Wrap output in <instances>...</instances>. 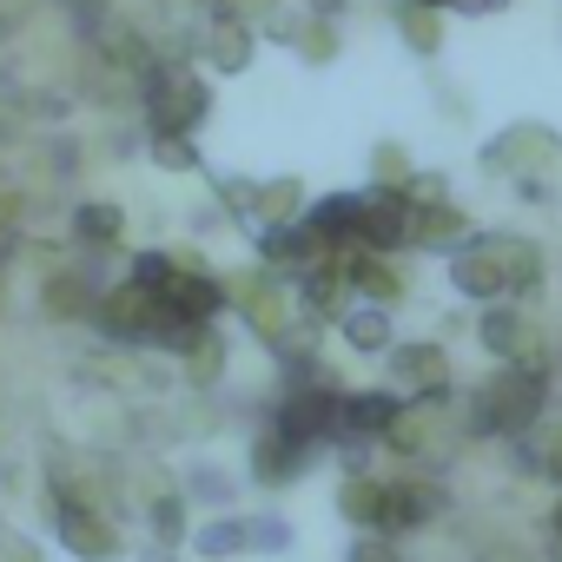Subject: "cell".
I'll list each match as a JSON object with an SVG mask.
<instances>
[{
    "label": "cell",
    "instance_id": "cell-1",
    "mask_svg": "<svg viewBox=\"0 0 562 562\" xmlns=\"http://www.w3.org/2000/svg\"><path fill=\"white\" fill-rule=\"evenodd\" d=\"M536 424H542V371L529 358L522 364H503L476 391V404H470V430H483V437H522Z\"/></svg>",
    "mask_w": 562,
    "mask_h": 562
},
{
    "label": "cell",
    "instance_id": "cell-2",
    "mask_svg": "<svg viewBox=\"0 0 562 562\" xmlns=\"http://www.w3.org/2000/svg\"><path fill=\"white\" fill-rule=\"evenodd\" d=\"M212 113V87L192 67H146V120L153 139H186Z\"/></svg>",
    "mask_w": 562,
    "mask_h": 562
},
{
    "label": "cell",
    "instance_id": "cell-3",
    "mask_svg": "<svg viewBox=\"0 0 562 562\" xmlns=\"http://www.w3.org/2000/svg\"><path fill=\"white\" fill-rule=\"evenodd\" d=\"M47 522H54V536H60V542H67L80 562H106V555H120V536H113V522H106L100 509L74 503V496H54Z\"/></svg>",
    "mask_w": 562,
    "mask_h": 562
},
{
    "label": "cell",
    "instance_id": "cell-4",
    "mask_svg": "<svg viewBox=\"0 0 562 562\" xmlns=\"http://www.w3.org/2000/svg\"><path fill=\"white\" fill-rule=\"evenodd\" d=\"M411 192H397V186H378V192H364V218H358V245H371V251H397V245H411Z\"/></svg>",
    "mask_w": 562,
    "mask_h": 562
},
{
    "label": "cell",
    "instance_id": "cell-5",
    "mask_svg": "<svg viewBox=\"0 0 562 562\" xmlns=\"http://www.w3.org/2000/svg\"><path fill=\"white\" fill-rule=\"evenodd\" d=\"M271 430L278 437H292V443H318V437H331L338 430V397L318 384V391H292L285 404H278V417H271Z\"/></svg>",
    "mask_w": 562,
    "mask_h": 562
},
{
    "label": "cell",
    "instance_id": "cell-6",
    "mask_svg": "<svg viewBox=\"0 0 562 562\" xmlns=\"http://www.w3.org/2000/svg\"><path fill=\"white\" fill-rule=\"evenodd\" d=\"M397 417H404V404H397L391 391H358V397H338V430H345L351 443H364V437H391V430H397Z\"/></svg>",
    "mask_w": 562,
    "mask_h": 562
},
{
    "label": "cell",
    "instance_id": "cell-7",
    "mask_svg": "<svg viewBox=\"0 0 562 562\" xmlns=\"http://www.w3.org/2000/svg\"><path fill=\"white\" fill-rule=\"evenodd\" d=\"M450 285H457L463 299H509L503 265H496V245H490V238H476L470 251H457V258H450Z\"/></svg>",
    "mask_w": 562,
    "mask_h": 562
},
{
    "label": "cell",
    "instance_id": "cell-8",
    "mask_svg": "<svg viewBox=\"0 0 562 562\" xmlns=\"http://www.w3.org/2000/svg\"><path fill=\"white\" fill-rule=\"evenodd\" d=\"M384 358H391V371H397V384H404V391H424V397H430V391H443V384H450V364H443V351H437V345H391Z\"/></svg>",
    "mask_w": 562,
    "mask_h": 562
},
{
    "label": "cell",
    "instance_id": "cell-9",
    "mask_svg": "<svg viewBox=\"0 0 562 562\" xmlns=\"http://www.w3.org/2000/svg\"><path fill=\"white\" fill-rule=\"evenodd\" d=\"M476 338H483V351L503 358V364H522V358H529V325H522L509 305H490V312L476 318Z\"/></svg>",
    "mask_w": 562,
    "mask_h": 562
},
{
    "label": "cell",
    "instance_id": "cell-10",
    "mask_svg": "<svg viewBox=\"0 0 562 562\" xmlns=\"http://www.w3.org/2000/svg\"><path fill=\"white\" fill-rule=\"evenodd\" d=\"M305 463H312V450L305 443H292V437H258V450H251V476L258 483H292V476H305Z\"/></svg>",
    "mask_w": 562,
    "mask_h": 562
},
{
    "label": "cell",
    "instance_id": "cell-11",
    "mask_svg": "<svg viewBox=\"0 0 562 562\" xmlns=\"http://www.w3.org/2000/svg\"><path fill=\"white\" fill-rule=\"evenodd\" d=\"M437 509H443L437 490H424V483H391V496H384V536H391V529H417V522H430Z\"/></svg>",
    "mask_w": 562,
    "mask_h": 562
},
{
    "label": "cell",
    "instance_id": "cell-12",
    "mask_svg": "<svg viewBox=\"0 0 562 562\" xmlns=\"http://www.w3.org/2000/svg\"><path fill=\"white\" fill-rule=\"evenodd\" d=\"M496 245V265H503V285H509V299H522V292H536L542 285V258H536V245H522V238H490Z\"/></svg>",
    "mask_w": 562,
    "mask_h": 562
},
{
    "label": "cell",
    "instance_id": "cell-13",
    "mask_svg": "<svg viewBox=\"0 0 562 562\" xmlns=\"http://www.w3.org/2000/svg\"><path fill=\"white\" fill-rule=\"evenodd\" d=\"M205 67H218V74H245L251 67V34L238 27V21H218V27H205Z\"/></svg>",
    "mask_w": 562,
    "mask_h": 562
},
{
    "label": "cell",
    "instance_id": "cell-14",
    "mask_svg": "<svg viewBox=\"0 0 562 562\" xmlns=\"http://www.w3.org/2000/svg\"><path fill=\"white\" fill-rule=\"evenodd\" d=\"M384 496H391V483H378V476H351V483L338 490V509H345L358 529H378V536H384Z\"/></svg>",
    "mask_w": 562,
    "mask_h": 562
},
{
    "label": "cell",
    "instance_id": "cell-15",
    "mask_svg": "<svg viewBox=\"0 0 562 562\" xmlns=\"http://www.w3.org/2000/svg\"><path fill=\"white\" fill-rule=\"evenodd\" d=\"M345 345L364 351V358L391 351V345H397V338H391V312H384V305H358V312H345Z\"/></svg>",
    "mask_w": 562,
    "mask_h": 562
},
{
    "label": "cell",
    "instance_id": "cell-16",
    "mask_svg": "<svg viewBox=\"0 0 562 562\" xmlns=\"http://www.w3.org/2000/svg\"><path fill=\"white\" fill-rule=\"evenodd\" d=\"M258 258H265V265H318L305 225H265V232H258Z\"/></svg>",
    "mask_w": 562,
    "mask_h": 562
},
{
    "label": "cell",
    "instance_id": "cell-17",
    "mask_svg": "<svg viewBox=\"0 0 562 562\" xmlns=\"http://www.w3.org/2000/svg\"><path fill=\"white\" fill-rule=\"evenodd\" d=\"M522 470H536V476L562 483V424H555V417H549V424H536V430H522Z\"/></svg>",
    "mask_w": 562,
    "mask_h": 562
},
{
    "label": "cell",
    "instance_id": "cell-18",
    "mask_svg": "<svg viewBox=\"0 0 562 562\" xmlns=\"http://www.w3.org/2000/svg\"><path fill=\"white\" fill-rule=\"evenodd\" d=\"M120 232H126V218H120V205H106V199H93V205H80V212H74V238H80V245H93V251L120 245Z\"/></svg>",
    "mask_w": 562,
    "mask_h": 562
},
{
    "label": "cell",
    "instance_id": "cell-19",
    "mask_svg": "<svg viewBox=\"0 0 562 562\" xmlns=\"http://www.w3.org/2000/svg\"><path fill=\"white\" fill-rule=\"evenodd\" d=\"M192 549H199L205 562H225V555H245V549H251V522H238V516H218V522H205V529L192 536Z\"/></svg>",
    "mask_w": 562,
    "mask_h": 562
},
{
    "label": "cell",
    "instance_id": "cell-20",
    "mask_svg": "<svg viewBox=\"0 0 562 562\" xmlns=\"http://www.w3.org/2000/svg\"><path fill=\"white\" fill-rule=\"evenodd\" d=\"M93 305H100V292L80 285L74 271H67V278H47V312H54V318H80V312H93Z\"/></svg>",
    "mask_w": 562,
    "mask_h": 562
},
{
    "label": "cell",
    "instance_id": "cell-21",
    "mask_svg": "<svg viewBox=\"0 0 562 562\" xmlns=\"http://www.w3.org/2000/svg\"><path fill=\"white\" fill-rule=\"evenodd\" d=\"M397 27H404V41H411L417 54H437V41H443V34H437V14L417 8V0H404V8H397Z\"/></svg>",
    "mask_w": 562,
    "mask_h": 562
},
{
    "label": "cell",
    "instance_id": "cell-22",
    "mask_svg": "<svg viewBox=\"0 0 562 562\" xmlns=\"http://www.w3.org/2000/svg\"><path fill=\"white\" fill-rule=\"evenodd\" d=\"M146 522H153V536H159L166 549H172V542H186V503H179V496H159Z\"/></svg>",
    "mask_w": 562,
    "mask_h": 562
},
{
    "label": "cell",
    "instance_id": "cell-23",
    "mask_svg": "<svg viewBox=\"0 0 562 562\" xmlns=\"http://www.w3.org/2000/svg\"><path fill=\"white\" fill-rule=\"evenodd\" d=\"M258 212L278 225L285 212H299V179H278V186H258Z\"/></svg>",
    "mask_w": 562,
    "mask_h": 562
},
{
    "label": "cell",
    "instance_id": "cell-24",
    "mask_svg": "<svg viewBox=\"0 0 562 562\" xmlns=\"http://www.w3.org/2000/svg\"><path fill=\"white\" fill-rule=\"evenodd\" d=\"M153 166H166V172H192L199 153H192V139H153Z\"/></svg>",
    "mask_w": 562,
    "mask_h": 562
},
{
    "label": "cell",
    "instance_id": "cell-25",
    "mask_svg": "<svg viewBox=\"0 0 562 562\" xmlns=\"http://www.w3.org/2000/svg\"><path fill=\"white\" fill-rule=\"evenodd\" d=\"M351 562H404V555L391 549V536H378V529H364V536L351 542Z\"/></svg>",
    "mask_w": 562,
    "mask_h": 562
},
{
    "label": "cell",
    "instance_id": "cell-26",
    "mask_svg": "<svg viewBox=\"0 0 562 562\" xmlns=\"http://www.w3.org/2000/svg\"><path fill=\"white\" fill-rule=\"evenodd\" d=\"M305 34H312V41H305V60H331V54H338V41H331V27H325V21H318V27H305Z\"/></svg>",
    "mask_w": 562,
    "mask_h": 562
},
{
    "label": "cell",
    "instance_id": "cell-27",
    "mask_svg": "<svg viewBox=\"0 0 562 562\" xmlns=\"http://www.w3.org/2000/svg\"><path fill=\"white\" fill-rule=\"evenodd\" d=\"M378 172H384V179H404L411 166H404V153H397V146H378Z\"/></svg>",
    "mask_w": 562,
    "mask_h": 562
},
{
    "label": "cell",
    "instance_id": "cell-28",
    "mask_svg": "<svg viewBox=\"0 0 562 562\" xmlns=\"http://www.w3.org/2000/svg\"><path fill=\"white\" fill-rule=\"evenodd\" d=\"M67 8H74V21H80L87 34H100V0H67Z\"/></svg>",
    "mask_w": 562,
    "mask_h": 562
},
{
    "label": "cell",
    "instance_id": "cell-29",
    "mask_svg": "<svg viewBox=\"0 0 562 562\" xmlns=\"http://www.w3.org/2000/svg\"><path fill=\"white\" fill-rule=\"evenodd\" d=\"M450 8H457V14H503L509 0H450Z\"/></svg>",
    "mask_w": 562,
    "mask_h": 562
},
{
    "label": "cell",
    "instance_id": "cell-30",
    "mask_svg": "<svg viewBox=\"0 0 562 562\" xmlns=\"http://www.w3.org/2000/svg\"><path fill=\"white\" fill-rule=\"evenodd\" d=\"M0 562H41L34 542H0Z\"/></svg>",
    "mask_w": 562,
    "mask_h": 562
},
{
    "label": "cell",
    "instance_id": "cell-31",
    "mask_svg": "<svg viewBox=\"0 0 562 562\" xmlns=\"http://www.w3.org/2000/svg\"><path fill=\"white\" fill-rule=\"evenodd\" d=\"M549 555L562 562V503H555V516H549Z\"/></svg>",
    "mask_w": 562,
    "mask_h": 562
},
{
    "label": "cell",
    "instance_id": "cell-32",
    "mask_svg": "<svg viewBox=\"0 0 562 562\" xmlns=\"http://www.w3.org/2000/svg\"><path fill=\"white\" fill-rule=\"evenodd\" d=\"M417 8H450V0H417Z\"/></svg>",
    "mask_w": 562,
    "mask_h": 562
},
{
    "label": "cell",
    "instance_id": "cell-33",
    "mask_svg": "<svg viewBox=\"0 0 562 562\" xmlns=\"http://www.w3.org/2000/svg\"><path fill=\"white\" fill-rule=\"evenodd\" d=\"M312 8H325V14H331V8H338V0H312Z\"/></svg>",
    "mask_w": 562,
    "mask_h": 562
},
{
    "label": "cell",
    "instance_id": "cell-34",
    "mask_svg": "<svg viewBox=\"0 0 562 562\" xmlns=\"http://www.w3.org/2000/svg\"><path fill=\"white\" fill-rule=\"evenodd\" d=\"M0 258H8V238H0Z\"/></svg>",
    "mask_w": 562,
    "mask_h": 562
}]
</instances>
